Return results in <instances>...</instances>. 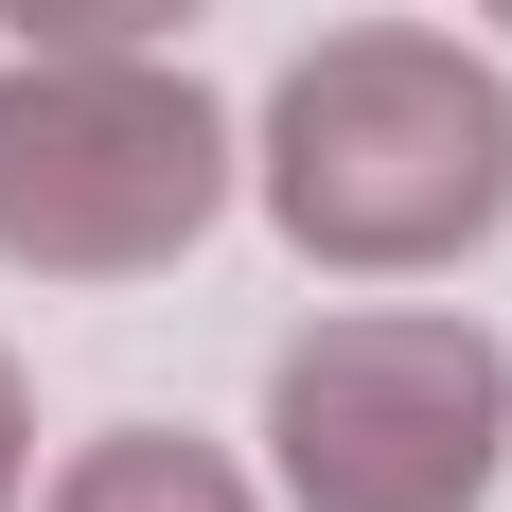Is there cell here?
Wrapping results in <instances>:
<instances>
[{
	"label": "cell",
	"instance_id": "obj_4",
	"mask_svg": "<svg viewBox=\"0 0 512 512\" xmlns=\"http://www.w3.org/2000/svg\"><path fill=\"white\" fill-rule=\"evenodd\" d=\"M53 512H248V477L212 460V442H159V424H124V442H89V460L53 477Z\"/></svg>",
	"mask_w": 512,
	"mask_h": 512
},
{
	"label": "cell",
	"instance_id": "obj_6",
	"mask_svg": "<svg viewBox=\"0 0 512 512\" xmlns=\"http://www.w3.org/2000/svg\"><path fill=\"white\" fill-rule=\"evenodd\" d=\"M0 495H18V371H0Z\"/></svg>",
	"mask_w": 512,
	"mask_h": 512
},
{
	"label": "cell",
	"instance_id": "obj_1",
	"mask_svg": "<svg viewBox=\"0 0 512 512\" xmlns=\"http://www.w3.org/2000/svg\"><path fill=\"white\" fill-rule=\"evenodd\" d=\"M265 212L301 265L407 283L512 212V89L460 36H318L265 89Z\"/></svg>",
	"mask_w": 512,
	"mask_h": 512
},
{
	"label": "cell",
	"instance_id": "obj_3",
	"mask_svg": "<svg viewBox=\"0 0 512 512\" xmlns=\"http://www.w3.org/2000/svg\"><path fill=\"white\" fill-rule=\"evenodd\" d=\"M265 442L301 512H477L512 442V354L477 318H318L265 371Z\"/></svg>",
	"mask_w": 512,
	"mask_h": 512
},
{
	"label": "cell",
	"instance_id": "obj_2",
	"mask_svg": "<svg viewBox=\"0 0 512 512\" xmlns=\"http://www.w3.org/2000/svg\"><path fill=\"white\" fill-rule=\"evenodd\" d=\"M230 212V124L159 53H36L0 71V265L142 283Z\"/></svg>",
	"mask_w": 512,
	"mask_h": 512
},
{
	"label": "cell",
	"instance_id": "obj_7",
	"mask_svg": "<svg viewBox=\"0 0 512 512\" xmlns=\"http://www.w3.org/2000/svg\"><path fill=\"white\" fill-rule=\"evenodd\" d=\"M477 18H512V0H477Z\"/></svg>",
	"mask_w": 512,
	"mask_h": 512
},
{
	"label": "cell",
	"instance_id": "obj_5",
	"mask_svg": "<svg viewBox=\"0 0 512 512\" xmlns=\"http://www.w3.org/2000/svg\"><path fill=\"white\" fill-rule=\"evenodd\" d=\"M18 36H53V53H142V36H177L195 0H0Z\"/></svg>",
	"mask_w": 512,
	"mask_h": 512
}]
</instances>
